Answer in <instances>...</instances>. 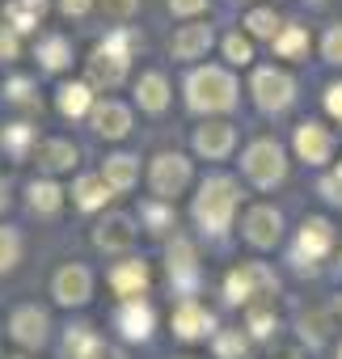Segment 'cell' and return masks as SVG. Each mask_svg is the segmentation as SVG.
<instances>
[{"mask_svg":"<svg viewBox=\"0 0 342 359\" xmlns=\"http://www.w3.org/2000/svg\"><path fill=\"white\" fill-rule=\"evenodd\" d=\"M241 208V182L233 173H207L199 182V195L191 203V216L203 237H224L233 229V216Z\"/></svg>","mask_w":342,"mask_h":359,"instance_id":"6da1fadb","label":"cell"},{"mask_svg":"<svg viewBox=\"0 0 342 359\" xmlns=\"http://www.w3.org/2000/svg\"><path fill=\"white\" fill-rule=\"evenodd\" d=\"M139 43H144V39H139L135 26L110 30V34L89 51V60H85V81H89L93 89H118V85L127 81V72H131V60H135Z\"/></svg>","mask_w":342,"mask_h":359,"instance_id":"7a4b0ae2","label":"cell"},{"mask_svg":"<svg viewBox=\"0 0 342 359\" xmlns=\"http://www.w3.org/2000/svg\"><path fill=\"white\" fill-rule=\"evenodd\" d=\"M182 93H186V106H191L195 114H228V110L237 106L241 85H237V76H233L228 68L203 64V68H191Z\"/></svg>","mask_w":342,"mask_h":359,"instance_id":"3957f363","label":"cell"},{"mask_svg":"<svg viewBox=\"0 0 342 359\" xmlns=\"http://www.w3.org/2000/svg\"><path fill=\"white\" fill-rule=\"evenodd\" d=\"M241 173L249 177V187H258V191L283 187V182H287V152H283V144L271 140V135L254 140V144L241 152Z\"/></svg>","mask_w":342,"mask_h":359,"instance_id":"277c9868","label":"cell"},{"mask_svg":"<svg viewBox=\"0 0 342 359\" xmlns=\"http://www.w3.org/2000/svg\"><path fill=\"white\" fill-rule=\"evenodd\" d=\"M191 182H195L191 156H182V152H156L148 161V191H152V199L174 203L178 195L191 191Z\"/></svg>","mask_w":342,"mask_h":359,"instance_id":"5b68a950","label":"cell"},{"mask_svg":"<svg viewBox=\"0 0 342 359\" xmlns=\"http://www.w3.org/2000/svg\"><path fill=\"white\" fill-rule=\"evenodd\" d=\"M275 292H279V275L266 262H241L224 279V300L228 304H245L249 309V304H258V300H266Z\"/></svg>","mask_w":342,"mask_h":359,"instance_id":"8992f818","label":"cell"},{"mask_svg":"<svg viewBox=\"0 0 342 359\" xmlns=\"http://www.w3.org/2000/svg\"><path fill=\"white\" fill-rule=\"evenodd\" d=\"M165 271H169V283H174L178 300H195L199 292V279H203V266H199V250L191 237H178L165 245Z\"/></svg>","mask_w":342,"mask_h":359,"instance_id":"52a82bcc","label":"cell"},{"mask_svg":"<svg viewBox=\"0 0 342 359\" xmlns=\"http://www.w3.org/2000/svg\"><path fill=\"white\" fill-rule=\"evenodd\" d=\"M249 93H254V106H258L262 114H283V110L296 102V81H292L287 68L266 64V68H254Z\"/></svg>","mask_w":342,"mask_h":359,"instance_id":"ba28073f","label":"cell"},{"mask_svg":"<svg viewBox=\"0 0 342 359\" xmlns=\"http://www.w3.org/2000/svg\"><path fill=\"white\" fill-rule=\"evenodd\" d=\"M334 241H338V229H334L325 216H308V220L300 224V233H296V250H292L296 271H300V275H317V262L334 250Z\"/></svg>","mask_w":342,"mask_h":359,"instance_id":"9c48e42d","label":"cell"},{"mask_svg":"<svg viewBox=\"0 0 342 359\" xmlns=\"http://www.w3.org/2000/svg\"><path fill=\"white\" fill-rule=\"evenodd\" d=\"M241 237L254 245V250H275L283 241V212L271 208V203H254L241 220Z\"/></svg>","mask_w":342,"mask_h":359,"instance_id":"30bf717a","label":"cell"},{"mask_svg":"<svg viewBox=\"0 0 342 359\" xmlns=\"http://www.w3.org/2000/svg\"><path fill=\"white\" fill-rule=\"evenodd\" d=\"M135 237H139V229H135V216H127V212H106L93 224V245L102 254H131Z\"/></svg>","mask_w":342,"mask_h":359,"instance_id":"8fae6325","label":"cell"},{"mask_svg":"<svg viewBox=\"0 0 342 359\" xmlns=\"http://www.w3.org/2000/svg\"><path fill=\"white\" fill-rule=\"evenodd\" d=\"M9 338H13L18 346H26V351L47 346V338H51V317H47V309H39V304H18V309L9 313Z\"/></svg>","mask_w":342,"mask_h":359,"instance_id":"7c38bea8","label":"cell"},{"mask_svg":"<svg viewBox=\"0 0 342 359\" xmlns=\"http://www.w3.org/2000/svg\"><path fill=\"white\" fill-rule=\"evenodd\" d=\"M51 296L64 304V309H81L93 300V271L81 266V262H64L51 279Z\"/></svg>","mask_w":342,"mask_h":359,"instance_id":"4fadbf2b","label":"cell"},{"mask_svg":"<svg viewBox=\"0 0 342 359\" xmlns=\"http://www.w3.org/2000/svg\"><path fill=\"white\" fill-rule=\"evenodd\" d=\"M292 148L304 165H325L334 156V131L317 118H304L296 131H292Z\"/></svg>","mask_w":342,"mask_h":359,"instance_id":"5bb4252c","label":"cell"},{"mask_svg":"<svg viewBox=\"0 0 342 359\" xmlns=\"http://www.w3.org/2000/svg\"><path fill=\"white\" fill-rule=\"evenodd\" d=\"M237 148V127L224 118H207L203 127H195V152L203 161H228Z\"/></svg>","mask_w":342,"mask_h":359,"instance_id":"9a60e30c","label":"cell"},{"mask_svg":"<svg viewBox=\"0 0 342 359\" xmlns=\"http://www.w3.org/2000/svg\"><path fill=\"white\" fill-rule=\"evenodd\" d=\"M114 330L123 334V342H148L152 330H156V313L152 304L139 296V300H123L118 313H114Z\"/></svg>","mask_w":342,"mask_h":359,"instance_id":"2e32d148","label":"cell"},{"mask_svg":"<svg viewBox=\"0 0 342 359\" xmlns=\"http://www.w3.org/2000/svg\"><path fill=\"white\" fill-rule=\"evenodd\" d=\"M212 43H216V30L207 22H186V26H178L169 34V55L191 64V60H203L212 51Z\"/></svg>","mask_w":342,"mask_h":359,"instance_id":"e0dca14e","label":"cell"},{"mask_svg":"<svg viewBox=\"0 0 342 359\" xmlns=\"http://www.w3.org/2000/svg\"><path fill=\"white\" fill-rule=\"evenodd\" d=\"M174 334L182 342H199V338H216V313H207L199 300H178L174 309Z\"/></svg>","mask_w":342,"mask_h":359,"instance_id":"ac0fdd59","label":"cell"},{"mask_svg":"<svg viewBox=\"0 0 342 359\" xmlns=\"http://www.w3.org/2000/svg\"><path fill=\"white\" fill-rule=\"evenodd\" d=\"M89 127H93L102 140H123V135H131V106H123V102L106 97V102H97V106H93Z\"/></svg>","mask_w":342,"mask_h":359,"instance_id":"d6986e66","label":"cell"},{"mask_svg":"<svg viewBox=\"0 0 342 359\" xmlns=\"http://www.w3.org/2000/svg\"><path fill=\"white\" fill-rule=\"evenodd\" d=\"M106 283L114 287V296H123V300H139L144 287H148V262H144V258H123V262L110 266Z\"/></svg>","mask_w":342,"mask_h":359,"instance_id":"ffe728a7","label":"cell"},{"mask_svg":"<svg viewBox=\"0 0 342 359\" xmlns=\"http://www.w3.org/2000/svg\"><path fill=\"white\" fill-rule=\"evenodd\" d=\"M169 102H174V89H169L165 72H156V68L152 72H139V81H135V106L144 114H165Z\"/></svg>","mask_w":342,"mask_h":359,"instance_id":"44dd1931","label":"cell"},{"mask_svg":"<svg viewBox=\"0 0 342 359\" xmlns=\"http://www.w3.org/2000/svg\"><path fill=\"white\" fill-rule=\"evenodd\" d=\"M93 106H97V97H93V85L89 81H64L55 89V110L64 118H89Z\"/></svg>","mask_w":342,"mask_h":359,"instance_id":"7402d4cb","label":"cell"},{"mask_svg":"<svg viewBox=\"0 0 342 359\" xmlns=\"http://www.w3.org/2000/svg\"><path fill=\"white\" fill-rule=\"evenodd\" d=\"M47 9H51V0H5V26L26 39L43 26Z\"/></svg>","mask_w":342,"mask_h":359,"instance_id":"603a6c76","label":"cell"},{"mask_svg":"<svg viewBox=\"0 0 342 359\" xmlns=\"http://www.w3.org/2000/svg\"><path fill=\"white\" fill-rule=\"evenodd\" d=\"M34 161H39V169H47V173H64V169H76L81 148H76L72 140H39V144H34Z\"/></svg>","mask_w":342,"mask_h":359,"instance_id":"cb8c5ba5","label":"cell"},{"mask_svg":"<svg viewBox=\"0 0 342 359\" xmlns=\"http://www.w3.org/2000/svg\"><path fill=\"white\" fill-rule=\"evenodd\" d=\"M64 199H68V191L55 182V177H34V182L26 187V208L34 216H60Z\"/></svg>","mask_w":342,"mask_h":359,"instance_id":"d4e9b609","label":"cell"},{"mask_svg":"<svg viewBox=\"0 0 342 359\" xmlns=\"http://www.w3.org/2000/svg\"><path fill=\"white\" fill-rule=\"evenodd\" d=\"M68 195H72V203H76L81 212H102V208L114 199V191L106 187V177H102V173H81Z\"/></svg>","mask_w":342,"mask_h":359,"instance_id":"484cf974","label":"cell"},{"mask_svg":"<svg viewBox=\"0 0 342 359\" xmlns=\"http://www.w3.org/2000/svg\"><path fill=\"white\" fill-rule=\"evenodd\" d=\"M102 177H106V187H110L114 195H127V191L139 182V156H131V152H114V156H106Z\"/></svg>","mask_w":342,"mask_h":359,"instance_id":"4316f807","label":"cell"},{"mask_svg":"<svg viewBox=\"0 0 342 359\" xmlns=\"http://www.w3.org/2000/svg\"><path fill=\"white\" fill-rule=\"evenodd\" d=\"M34 60L43 72H64V68H72V43L64 34H43L34 43Z\"/></svg>","mask_w":342,"mask_h":359,"instance_id":"83f0119b","label":"cell"},{"mask_svg":"<svg viewBox=\"0 0 342 359\" xmlns=\"http://www.w3.org/2000/svg\"><path fill=\"white\" fill-rule=\"evenodd\" d=\"M97 346H102V338H97V330H93L89 321H76V325H68V330H64V342H60L64 359H89Z\"/></svg>","mask_w":342,"mask_h":359,"instance_id":"f1b7e54d","label":"cell"},{"mask_svg":"<svg viewBox=\"0 0 342 359\" xmlns=\"http://www.w3.org/2000/svg\"><path fill=\"white\" fill-rule=\"evenodd\" d=\"M271 47H275L279 60H304V55H308V30L296 26V22H283V30L275 34Z\"/></svg>","mask_w":342,"mask_h":359,"instance_id":"f546056e","label":"cell"},{"mask_svg":"<svg viewBox=\"0 0 342 359\" xmlns=\"http://www.w3.org/2000/svg\"><path fill=\"white\" fill-rule=\"evenodd\" d=\"M329 330H334V321H329L325 309H308V313L296 317V334H300V342H308V346H321V342L329 338Z\"/></svg>","mask_w":342,"mask_h":359,"instance_id":"4dcf8cb0","label":"cell"},{"mask_svg":"<svg viewBox=\"0 0 342 359\" xmlns=\"http://www.w3.org/2000/svg\"><path fill=\"white\" fill-rule=\"evenodd\" d=\"M249 334L245 330H216V338H212V351H216V359H249Z\"/></svg>","mask_w":342,"mask_h":359,"instance_id":"1f68e13d","label":"cell"},{"mask_svg":"<svg viewBox=\"0 0 342 359\" xmlns=\"http://www.w3.org/2000/svg\"><path fill=\"white\" fill-rule=\"evenodd\" d=\"M241 26H245V34H249V39H271V43H275V34L283 30V18H279L275 9H266V5H262V9H249Z\"/></svg>","mask_w":342,"mask_h":359,"instance_id":"d6a6232c","label":"cell"},{"mask_svg":"<svg viewBox=\"0 0 342 359\" xmlns=\"http://www.w3.org/2000/svg\"><path fill=\"white\" fill-rule=\"evenodd\" d=\"M0 148H5L9 156H30L34 152V127L30 123H9L5 131H0Z\"/></svg>","mask_w":342,"mask_h":359,"instance_id":"836d02e7","label":"cell"},{"mask_svg":"<svg viewBox=\"0 0 342 359\" xmlns=\"http://www.w3.org/2000/svg\"><path fill=\"white\" fill-rule=\"evenodd\" d=\"M279 330V313L271 304H249L245 309V334L249 338H271Z\"/></svg>","mask_w":342,"mask_h":359,"instance_id":"e575fe53","label":"cell"},{"mask_svg":"<svg viewBox=\"0 0 342 359\" xmlns=\"http://www.w3.org/2000/svg\"><path fill=\"white\" fill-rule=\"evenodd\" d=\"M220 51H224V60H228L233 68H249V64H254V39H249V34H241V30L224 34Z\"/></svg>","mask_w":342,"mask_h":359,"instance_id":"d590c367","label":"cell"},{"mask_svg":"<svg viewBox=\"0 0 342 359\" xmlns=\"http://www.w3.org/2000/svg\"><path fill=\"white\" fill-rule=\"evenodd\" d=\"M139 220L148 224V233H169L174 229V203H160V199H152V203H144L139 208Z\"/></svg>","mask_w":342,"mask_h":359,"instance_id":"8d00e7d4","label":"cell"},{"mask_svg":"<svg viewBox=\"0 0 342 359\" xmlns=\"http://www.w3.org/2000/svg\"><path fill=\"white\" fill-rule=\"evenodd\" d=\"M18 262H22V237H18V229H5V224H0V275L13 271Z\"/></svg>","mask_w":342,"mask_h":359,"instance_id":"74e56055","label":"cell"},{"mask_svg":"<svg viewBox=\"0 0 342 359\" xmlns=\"http://www.w3.org/2000/svg\"><path fill=\"white\" fill-rule=\"evenodd\" d=\"M321 60L342 68V22H334V26L321 34Z\"/></svg>","mask_w":342,"mask_h":359,"instance_id":"f35d334b","label":"cell"},{"mask_svg":"<svg viewBox=\"0 0 342 359\" xmlns=\"http://www.w3.org/2000/svg\"><path fill=\"white\" fill-rule=\"evenodd\" d=\"M169 5V13L174 18H186V22H199L207 9H212V0H165Z\"/></svg>","mask_w":342,"mask_h":359,"instance_id":"ab89813d","label":"cell"},{"mask_svg":"<svg viewBox=\"0 0 342 359\" xmlns=\"http://www.w3.org/2000/svg\"><path fill=\"white\" fill-rule=\"evenodd\" d=\"M97 9H102L110 22H131L135 9H139V0H97Z\"/></svg>","mask_w":342,"mask_h":359,"instance_id":"60d3db41","label":"cell"},{"mask_svg":"<svg viewBox=\"0 0 342 359\" xmlns=\"http://www.w3.org/2000/svg\"><path fill=\"white\" fill-rule=\"evenodd\" d=\"M22 55V34H13L9 26H0V64H13Z\"/></svg>","mask_w":342,"mask_h":359,"instance_id":"b9f144b4","label":"cell"},{"mask_svg":"<svg viewBox=\"0 0 342 359\" xmlns=\"http://www.w3.org/2000/svg\"><path fill=\"white\" fill-rule=\"evenodd\" d=\"M30 89H34V81H26V76H13V81H5V97L9 102H22V106H30L34 97H30Z\"/></svg>","mask_w":342,"mask_h":359,"instance_id":"7bdbcfd3","label":"cell"},{"mask_svg":"<svg viewBox=\"0 0 342 359\" xmlns=\"http://www.w3.org/2000/svg\"><path fill=\"white\" fill-rule=\"evenodd\" d=\"M317 195H321L325 203H334V208H342V182H338V177H334V173H325V177H321V182H317Z\"/></svg>","mask_w":342,"mask_h":359,"instance_id":"ee69618b","label":"cell"},{"mask_svg":"<svg viewBox=\"0 0 342 359\" xmlns=\"http://www.w3.org/2000/svg\"><path fill=\"white\" fill-rule=\"evenodd\" d=\"M93 5H97V0H55V9H60L64 18H89Z\"/></svg>","mask_w":342,"mask_h":359,"instance_id":"f6af8a7d","label":"cell"},{"mask_svg":"<svg viewBox=\"0 0 342 359\" xmlns=\"http://www.w3.org/2000/svg\"><path fill=\"white\" fill-rule=\"evenodd\" d=\"M325 114L342 123V81H334V85H325Z\"/></svg>","mask_w":342,"mask_h":359,"instance_id":"bcb514c9","label":"cell"},{"mask_svg":"<svg viewBox=\"0 0 342 359\" xmlns=\"http://www.w3.org/2000/svg\"><path fill=\"white\" fill-rule=\"evenodd\" d=\"M271 359H304V351H300V346H275Z\"/></svg>","mask_w":342,"mask_h":359,"instance_id":"7dc6e473","label":"cell"},{"mask_svg":"<svg viewBox=\"0 0 342 359\" xmlns=\"http://www.w3.org/2000/svg\"><path fill=\"white\" fill-rule=\"evenodd\" d=\"M89 359H127V355H123L118 346H106V342H102V346H97V351H93Z\"/></svg>","mask_w":342,"mask_h":359,"instance_id":"c3c4849f","label":"cell"},{"mask_svg":"<svg viewBox=\"0 0 342 359\" xmlns=\"http://www.w3.org/2000/svg\"><path fill=\"white\" fill-rule=\"evenodd\" d=\"M325 313H329V321H334V330H342V296H338L334 304H325Z\"/></svg>","mask_w":342,"mask_h":359,"instance_id":"681fc988","label":"cell"},{"mask_svg":"<svg viewBox=\"0 0 342 359\" xmlns=\"http://www.w3.org/2000/svg\"><path fill=\"white\" fill-rule=\"evenodd\" d=\"M0 212H9V187H5V177H0Z\"/></svg>","mask_w":342,"mask_h":359,"instance_id":"f907efd6","label":"cell"},{"mask_svg":"<svg viewBox=\"0 0 342 359\" xmlns=\"http://www.w3.org/2000/svg\"><path fill=\"white\" fill-rule=\"evenodd\" d=\"M334 177H338V182H342V165H334Z\"/></svg>","mask_w":342,"mask_h":359,"instance_id":"816d5d0a","label":"cell"},{"mask_svg":"<svg viewBox=\"0 0 342 359\" xmlns=\"http://www.w3.org/2000/svg\"><path fill=\"white\" fill-rule=\"evenodd\" d=\"M304 5H325V0H304Z\"/></svg>","mask_w":342,"mask_h":359,"instance_id":"f5cc1de1","label":"cell"},{"mask_svg":"<svg viewBox=\"0 0 342 359\" xmlns=\"http://www.w3.org/2000/svg\"><path fill=\"white\" fill-rule=\"evenodd\" d=\"M178 359H195V355H178Z\"/></svg>","mask_w":342,"mask_h":359,"instance_id":"db71d44e","label":"cell"},{"mask_svg":"<svg viewBox=\"0 0 342 359\" xmlns=\"http://www.w3.org/2000/svg\"><path fill=\"white\" fill-rule=\"evenodd\" d=\"M338 359H342V346H338Z\"/></svg>","mask_w":342,"mask_h":359,"instance_id":"11a10c76","label":"cell"}]
</instances>
